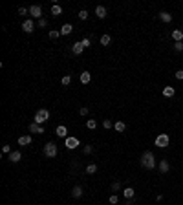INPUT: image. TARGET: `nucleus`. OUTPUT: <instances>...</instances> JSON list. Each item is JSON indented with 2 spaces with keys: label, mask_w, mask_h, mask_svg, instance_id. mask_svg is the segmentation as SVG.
Listing matches in <instances>:
<instances>
[{
  "label": "nucleus",
  "mask_w": 183,
  "mask_h": 205,
  "mask_svg": "<svg viewBox=\"0 0 183 205\" xmlns=\"http://www.w3.org/2000/svg\"><path fill=\"white\" fill-rule=\"evenodd\" d=\"M57 135H59V138H66V134H68V130H66V126H62V125H60V126H57Z\"/></svg>",
  "instance_id": "nucleus-23"
},
{
  "label": "nucleus",
  "mask_w": 183,
  "mask_h": 205,
  "mask_svg": "<svg viewBox=\"0 0 183 205\" xmlns=\"http://www.w3.org/2000/svg\"><path fill=\"white\" fill-rule=\"evenodd\" d=\"M46 26H48V20H46V18H40V20H39V28H46Z\"/></svg>",
  "instance_id": "nucleus-33"
},
{
  "label": "nucleus",
  "mask_w": 183,
  "mask_h": 205,
  "mask_svg": "<svg viewBox=\"0 0 183 205\" xmlns=\"http://www.w3.org/2000/svg\"><path fill=\"white\" fill-rule=\"evenodd\" d=\"M70 83H72V75H64V77H62V84L68 86Z\"/></svg>",
  "instance_id": "nucleus-28"
},
{
  "label": "nucleus",
  "mask_w": 183,
  "mask_h": 205,
  "mask_svg": "<svg viewBox=\"0 0 183 205\" xmlns=\"http://www.w3.org/2000/svg\"><path fill=\"white\" fill-rule=\"evenodd\" d=\"M176 79L183 81V70H178V72H176Z\"/></svg>",
  "instance_id": "nucleus-37"
},
{
  "label": "nucleus",
  "mask_w": 183,
  "mask_h": 205,
  "mask_svg": "<svg viewBox=\"0 0 183 205\" xmlns=\"http://www.w3.org/2000/svg\"><path fill=\"white\" fill-rule=\"evenodd\" d=\"M117 200H119V198H117V194H112L110 198H108V201H110L112 205H116V203H117Z\"/></svg>",
  "instance_id": "nucleus-30"
},
{
  "label": "nucleus",
  "mask_w": 183,
  "mask_h": 205,
  "mask_svg": "<svg viewBox=\"0 0 183 205\" xmlns=\"http://www.w3.org/2000/svg\"><path fill=\"white\" fill-rule=\"evenodd\" d=\"M72 31H73V26L72 24H64L62 28H60V35H70Z\"/></svg>",
  "instance_id": "nucleus-17"
},
{
  "label": "nucleus",
  "mask_w": 183,
  "mask_h": 205,
  "mask_svg": "<svg viewBox=\"0 0 183 205\" xmlns=\"http://www.w3.org/2000/svg\"><path fill=\"white\" fill-rule=\"evenodd\" d=\"M60 13H62V8H60L59 4H53V6H51V15H53V17H59Z\"/></svg>",
  "instance_id": "nucleus-21"
},
{
  "label": "nucleus",
  "mask_w": 183,
  "mask_h": 205,
  "mask_svg": "<svg viewBox=\"0 0 183 205\" xmlns=\"http://www.w3.org/2000/svg\"><path fill=\"white\" fill-rule=\"evenodd\" d=\"M59 37H60V31H50V39L55 40V39H59Z\"/></svg>",
  "instance_id": "nucleus-32"
},
{
  "label": "nucleus",
  "mask_w": 183,
  "mask_h": 205,
  "mask_svg": "<svg viewBox=\"0 0 183 205\" xmlns=\"http://www.w3.org/2000/svg\"><path fill=\"white\" fill-rule=\"evenodd\" d=\"M174 50L176 51H183V42H176L174 44Z\"/></svg>",
  "instance_id": "nucleus-34"
},
{
  "label": "nucleus",
  "mask_w": 183,
  "mask_h": 205,
  "mask_svg": "<svg viewBox=\"0 0 183 205\" xmlns=\"http://www.w3.org/2000/svg\"><path fill=\"white\" fill-rule=\"evenodd\" d=\"M50 119V112L46 110V108H40V110L35 114V123L37 125H42V123H46Z\"/></svg>",
  "instance_id": "nucleus-2"
},
{
  "label": "nucleus",
  "mask_w": 183,
  "mask_h": 205,
  "mask_svg": "<svg viewBox=\"0 0 183 205\" xmlns=\"http://www.w3.org/2000/svg\"><path fill=\"white\" fill-rule=\"evenodd\" d=\"M101 44H103V46L110 44V35H103V37H101Z\"/></svg>",
  "instance_id": "nucleus-25"
},
{
  "label": "nucleus",
  "mask_w": 183,
  "mask_h": 205,
  "mask_svg": "<svg viewBox=\"0 0 183 205\" xmlns=\"http://www.w3.org/2000/svg\"><path fill=\"white\" fill-rule=\"evenodd\" d=\"M90 152H92V147L86 145V147H84V154H90Z\"/></svg>",
  "instance_id": "nucleus-40"
},
{
  "label": "nucleus",
  "mask_w": 183,
  "mask_h": 205,
  "mask_svg": "<svg viewBox=\"0 0 183 205\" xmlns=\"http://www.w3.org/2000/svg\"><path fill=\"white\" fill-rule=\"evenodd\" d=\"M20 159H22V154H20L18 150H13V152L9 154V161L11 163H18Z\"/></svg>",
  "instance_id": "nucleus-11"
},
{
  "label": "nucleus",
  "mask_w": 183,
  "mask_h": 205,
  "mask_svg": "<svg viewBox=\"0 0 183 205\" xmlns=\"http://www.w3.org/2000/svg\"><path fill=\"white\" fill-rule=\"evenodd\" d=\"M77 147H79V139L77 138H72V135H70V138H66V148L68 150H73Z\"/></svg>",
  "instance_id": "nucleus-6"
},
{
  "label": "nucleus",
  "mask_w": 183,
  "mask_h": 205,
  "mask_svg": "<svg viewBox=\"0 0 183 205\" xmlns=\"http://www.w3.org/2000/svg\"><path fill=\"white\" fill-rule=\"evenodd\" d=\"M72 196H73V198H81V196H83V187H81V185H75V187L72 189Z\"/></svg>",
  "instance_id": "nucleus-16"
},
{
  "label": "nucleus",
  "mask_w": 183,
  "mask_h": 205,
  "mask_svg": "<svg viewBox=\"0 0 183 205\" xmlns=\"http://www.w3.org/2000/svg\"><path fill=\"white\" fill-rule=\"evenodd\" d=\"M86 126H88V128H90V130H93V128H95V126H97V123H95V121H93V119H88V123H86Z\"/></svg>",
  "instance_id": "nucleus-27"
},
{
  "label": "nucleus",
  "mask_w": 183,
  "mask_h": 205,
  "mask_svg": "<svg viewBox=\"0 0 183 205\" xmlns=\"http://www.w3.org/2000/svg\"><path fill=\"white\" fill-rule=\"evenodd\" d=\"M81 42H83L84 48H88V46H90V39H84V40H81Z\"/></svg>",
  "instance_id": "nucleus-39"
},
{
  "label": "nucleus",
  "mask_w": 183,
  "mask_h": 205,
  "mask_svg": "<svg viewBox=\"0 0 183 205\" xmlns=\"http://www.w3.org/2000/svg\"><path fill=\"white\" fill-rule=\"evenodd\" d=\"M154 143H156V147H159V148H167L168 143H170V138H168L167 134H159Z\"/></svg>",
  "instance_id": "nucleus-3"
},
{
  "label": "nucleus",
  "mask_w": 183,
  "mask_h": 205,
  "mask_svg": "<svg viewBox=\"0 0 183 205\" xmlns=\"http://www.w3.org/2000/svg\"><path fill=\"white\" fill-rule=\"evenodd\" d=\"M18 13H20V15H29V9H26V8H18Z\"/></svg>",
  "instance_id": "nucleus-35"
},
{
  "label": "nucleus",
  "mask_w": 183,
  "mask_h": 205,
  "mask_svg": "<svg viewBox=\"0 0 183 205\" xmlns=\"http://www.w3.org/2000/svg\"><path fill=\"white\" fill-rule=\"evenodd\" d=\"M168 170H170V163H168L167 159H161L159 161V172L161 174H167Z\"/></svg>",
  "instance_id": "nucleus-8"
},
{
  "label": "nucleus",
  "mask_w": 183,
  "mask_h": 205,
  "mask_svg": "<svg viewBox=\"0 0 183 205\" xmlns=\"http://www.w3.org/2000/svg\"><path fill=\"white\" fill-rule=\"evenodd\" d=\"M95 15H97V18H101V20L106 18V8H104V6H97V8H95Z\"/></svg>",
  "instance_id": "nucleus-12"
},
{
  "label": "nucleus",
  "mask_w": 183,
  "mask_h": 205,
  "mask_svg": "<svg viewBox=\"0 0 183 205\" xmlns=\"http://www.w3.org/2000/svg\"><path fill=\"white\" fill-rule=\"evenodd\" d=\"M29 132L31 134H44V128L40 125H37V123H31V125H29Z\"/></svg>",
  "instance_id": "nucleus-10"
},
{
  "label": "nucleus",
  "mask_w": 183,
  "mask_h": 205,
  "mask_svg": "<svg viewBox=\"0 0 183 205\" xmlns=\"http://www.w3.org/2000/svg\"><path fill=\"white\" fill-rule=\"evenodd\" d=\"M103 126L106 128V130H110V128H114V125H112V121H110V119H104V121H103Z\"/></svg>",
  "instance_id": "nucleus-26"
},
{
  "label": "nucleus",
  "mask_w": 183,
  "mask_h": 205,
  "mask_svg": "<svg viewBox=\"0 0 183 205\" xmlns=\"http://www.w3.org/2000/svg\"><path fill=\"white\" fill-rule=\"evenodd\" d=\"M125 128H126V125H125L123 121L114 123V130H116V132H125Z\"/></svg>",
  "instance_id": "nucleus-19"
},
{
  "label": "nucleus",
  "mask_w": 183,
  "mask_h": 205,
  "mask_svg": "<svg viewBox=\"0 0 183 205\" xmlns=\"http://www.w3.org/2000/svg\"><path fill=\"white\" fill-rule=\"evenodd\" d=\"M134 194H135V190H134L132 187H126V189L123 190V196L126 198V200H128V198H134Z\"/></svg>",
  "instance_id": "nucleus-22"
},
{
  "label": "nucleus",
  "mask_w": 183,
  "mask_h": 205,
  "mask_svg": "<svg viewBox=\"0 0 183 205\" xmlns=\"http://www.w3.org/2000/svg\"><path fill=\"white\" fill-rule=\"evenodd\" d=\"M72 51H73V55H81V53L84 51V46H83V42H75L72 46Z\"/></svg>",
  "instance_id": "nucleus-9"
},
{
  "label": "nucleus",
  "mask_w": 183,
  "mask_h": 205,
  "mask_svg": "<svg viewBox=\"0 0 183 205\" xmlns=\"http://www.w3.org/2000/svg\"><path fill=\"white\" fill-rule=\"evenodd\" d=\"M141 165H143L145 168H148V170H152V168H156V156H154V152H150V150H147V152H143V156H141Z\"/></svg>",
  "instance_id": "nucleus-1"
},
{
  "label": "nucleus",
  "mask_w": 183,
  "mask_h": 205,
  "mask_svg": "<svg viewBox=\"0 0 183 205\" xmlns=\"http://www.w3.org/2000/svg\"><path fill=\"white\" fill-rule=\"evenodd\" d=\"M2 152H4V154H11V147H9V145H4V147H2Z\"/></svg>",
  "instance_id": "nucleus-36"
},
{
  "label": "nucleus",
  "mask_w": 183,
  "mask_h": 205,
  "mask_svg": "<svg viewBox=\"0 0 183 205\" xmlns=\"http://www.w3.org/2000/svg\"><path fill=\"white\" fill-rule=\"evenodd\" d=\"M79 114H81V115H88V108H86V106H83V108L79 110Z\"/></svg>",
  "instance_id": "nucleus-38"
},
{
  "label": "nucleus",
  "mask_w": 183,
  "mask_h": 205,
  "mask_svg": "<svg viewBox=\"0 0 183 205\" xmlns=\"http://www.w3.org/2000/svg\"><path fill=\"white\" fill-rule=\"evenodd\" d=\"M172 39L176 40V42H183V31L181 29H174L172 31Z\"/></svg>",
  "instance_id": "nucleus-15"
},
{
  "label": "nucleus",
  "mask_w": 183,
  "mask_h": 205,
  "mask_svg": "<svg viewBox=\"0 0 183 205\" xmlns=\"http://www.w3.org/2000/svg\"><path fill=\"white\" fill-rule=\"evenodd\" d=\"M79 18H81V20H86V18H88V11H86V9L79 11Z\"/></svg>",
  "instance_id": "nucleus-29"
},
{
  "label": "nucleus",
  "mask_w": 183,
  "mask_h": 205,
  "mask_svg": "<svg viewBox=\"0 0 183 205\" xmlns=\"http://www.w3.org/2000/svg\"><path fill=\"white\" fill-rule=\"evenodd\" d=\"M29 15L40 20V18H42V8H40V6H31V8H29Z\"/></svg>",
  "instance_id": "nucleus-5"
},
{
  "label": "nucleus",
  "mask_w": 183,
  "mask_h": 205,
  "mask_svg": "<svg viewBox=\"0 0 183 205\" xmlns=\"http://www.w3.org/2000/svg\"><path fill=\"white\" fill-rule=\"evenodd\" d=\"M86 172L88 174H95L97 172V165H95V163H90V165L86 167Z\"/></svg>",
  "instance_id": "nucleus-24"
},
{
  "label": "nucleus",
  "mask_w": 183,
  "mask_h": 205,
  "mask_svg": "<svg viewBox=\"0 0 183 205\" xmlns=\"http://www.w3.org/2000/svg\"><path fill=\"white\" fill-rule=\"evenodd\" d=\"M79 79H81V83H83V84H88V83L92 81V73H90V72H83Z\"/></svg>",
  "instance_id": "nucleus-13"
},
{
  "label": "nucleus",
  "mask_w": 183,
  "mask_h": 205,
  "mask_svg": "<svg viewBox=\"0 0 183 205\" xmlns=\"http://www.w3.org/2000/svg\"><path fill=\"white\" fill-rule=\"evenodd\" d=\"M159 18L163 20V22H172V15H170V13H167V11H161Z\"/></svg>",
  "instance_id": "nucleus-20"
},
{
  "label": "nucleus",
  "mask_w": 183,
  "mask_h": 205,
  "mask_svg": "<svg viewBox=\"0 0 183 205\" xmlns=\"http://www.w3.org/2000/svg\"><path fill=\"white\" fill-rule=\"evenodd\" d=\"M57 145L55 143H46L44 145V154H46V158H55L57 156Z\"/></svg>",
  "instance_id": "nucleus-4"
},
{
  "label": "nucleus",
  "mask_w": 183,
  "mask_h": 205,
  "mask_svg": "<svg viewBox=\"0 0 183 205\" xmlns=\"http://www.w3.org/2000/svg\"><path fill=\"white\" fill-rule=\"evenodd\" d=\"M174 93H176V88H172V86H165L163 88V95H165V97H172Z\"/></svg>",
  "instance_id": "nucleus-18"
},
{
  "label": "nucleus",
  "mask_w": 183,
  "mask_h": 205,
  "mask_svg": "<svg viewBox=\"0 0 183 205\" xmlns=\"http://www.w3.org/2000/svg\"><path fill=\"white\" fill-rule=\"evenodd\" d=\"M33 28H35V24H33V20H31V18H26L24 22H22V29H24L26 33H31V31H33Z\"/></svg>",
  "instance_id": "nucleus-7"
},
{
  "label": "nucleus",
  "mask_w": 183,
  "mask_h": 205,
  "mask_svg": "<svg viewBox=\"0 0 183 205\" xmlns=\"http://www.w3.org/2000/svg\"><path fill=\"white\" fill-rule=\"evenodd\" d=\"M119 189H121V183H119V181H114V183H112V190H114V194H116V190H119Z\"/></svg>",
  "instance_id": "nucleus-31"
},
{
  "label": "nucleus",
  "mask_w": 183,
  "mask_h": 205,
  "mask_svg": "<svg viewBox=\"0 0 183 205\" xmlns=\"http://www.w3.org/2000/svg\"><path fill=\"white\" fill-rule=\"evenodd\" d=\"M31 143V135H20L18 138V145L20 147H26V145H29Z\"/></svg>",
  "instance_id": "nucleus-14"
}]
</instances>
